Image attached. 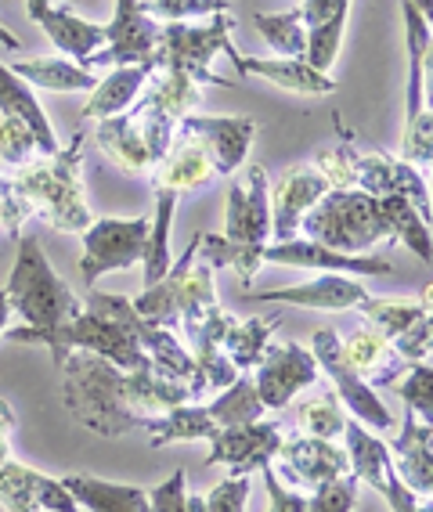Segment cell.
Returning <instances> with one entry per match:
<instances>
[{
  "label": "cell",
  "mask_w": 433,
  "mask_h": 512,
  "mask_svg": "<svg viewBox=\"0 0 433 512\" xmlns=\"http://www.w3.org/2000/svg\"><path fill=\"white\" fill-rule=\"evenodd\" d=\"M65 412L98 437H127L141 422L188 404V386L159 372H123L87 350H69L58 361Z\"/></svg>",
  "instance_id": "cell-1"
},
{
  "label": "cell",
  "mask_w": 433,
  "mask_h": 512,
  "mask_svg": "<svg viewBox=\"0 0 433 512\" xmlns=\"http://www.w3.org/2000/svg\"><path fill=\"white\" fill-rule=\"evenodd\" d=\"M138 325L141 314L134 311L130 296L91 289L83 300L80 318L65 321L55 332H29L26 325H19V329H4V336H8V343H40L51 350L55 365L69 350H87V354L112 361L123 372H156L152 357L141 347Z\"/></svg>",
  "instance_id": "cell-2"
},
{
  "label": "cell",
  "mask_w": 433,
  "mask_h": 512,
  "mask_svg": "<svg viewBox=\"0 0 433 512\" xmlns=\"http://www.w3.org/2000/svg\"><path fill=\"white\" fill-rule=\"evenodd\" d=\"M271 188L264 166H246V177L228 184V206H224V235L203 231L199 238V260L221 271L231 267L242 285L257 278L264 267L260 253L271 242Z\"/></svg>",
  "instance_id": "cell-3"
},
{
  "label": "cell",
  "mask_w": 433,
  "mask_h": 512,
  "mask_svg": "<svg viewBox=\"0 0 433 512\" xmlns=\"http://www.w3.org/2000/svg\"><path fill=\"white\" fill-rule=\"evenodd\" d=\"M11 184L26 202L29 217L65 235H83L91 228L94 210L83 188V134L62 145L55 156H37L22 170H11Z\"/></svg>",
  "instance_id": "cell-4"
},
{
  "label": "cell",
  "mask_w": 433,
  "mask_h": 512,
  "mask_svg": "<svg viewBox=\"0 0 433 512\" xmlns=\"http://www.w3.org/2000/svg\"><path fill=\"white\" fill-rule=\"evenodd\" d=\"M336 134H340V141L318 152V159H314L329 188H358V192L376 195V199L405 195L415 210L430 220V184L415 166L387 156V152H361L358 134L343 127V119H336Z\"/></svg>",
  "instance_id": "cell-5"
},
{
  "label": "cell",
  "mask_w": 433,
  "mask_h": 512,
  "mask_svg": "<svg viewBox=\"0 0 433 512\" xmlns=\"http://www.w3.org/2000/svg\"><path fill=\"white\" fill-rule=\"evenodd\" d=\"M300 235L336 253L365 256L379 242H394V224L387 217V202L376 195L358 188H329L300 220Z\"/></svg>",
  "instance_id": "cell-6"
},
{
  "label": "cell",
  "mask_w": 433,
  "mask_h": 512,
  "mask_svg": "<svg viewBox=\"0 0 433 512\" xmlns=\"http://www.w3.org/2000/svg\"><path fill=\"white\" fill-rule=\"evenodd\" d=\"M4 293H8L11 314H22L29 332H55L58 325L80 318L83 311V300L51 267L37 235H19V253Z\"/></svg>",
  "instance_id": "cell-7"
},
{
  "label": "cell",
  "mask_w": 433,
  "mask_h": 512,
  "mask_svg": "<svg viewBox=\"0 0 433 512\" xmlns=\"http://www.w3.org/2000/svg\"><path fill=\"white\" fill-rule=\"evenodd\" d=\"M231 15H213L203 26H192V22H163V37L156 47V69H174V73L188 76L199 87H235V80L213 73L210 62L217 55L231 58L239 55L235 44H231Z\"/></svg>",
  "instance_id": "cell-8"
},
{
  "label": "cell",
  "mask_w": 433,
  "mask_h": 512,
  "mask_svg": "<svg viewBox=\"0 0 433 512\" xmlns=\"http://www.w3.org/2000/svg\"><path fill=\"white\" fill-rule=\"evenodd\" d=\"M405 15V51H408V87H405V134L401 152L415 170H430L433 163V119L426 109V69H430V19L412 0H401Z\"/></svg>",
  "instance_id": "cell-9"
},
{
  "label": "cell",
  "mask_w": 433,
  "mask_h": 512,
  "mask_svg": "<svg viewBox=\"0 0 433 512\" xmlns=\"http://www.w3.org/2000/svg\"><path fill=\"white\" fill-rule=\"evenodd\" d=\"M318 361V372L329 375L332 394L336 401L347 408L351 419H358L365 430H390L394 426V415H390L387 401H379V394L365 383V375L347 361L343 354V336L336 329H318L311 336V347H307Z\"/></svg>",
  "instance_id": "cell-10"
},
{
  "label": "cell",
  "mask_w": 433,
  "mask_h": 512,
  "mask_svg": "<svg viewBox=\"0 0 433 512\" xmlns=\"http://www.w3.org/2000/svg\"><path fill=\"white\" fill-rule=\"evenodd\" d=\"M83 260L80 275L87 285L112 271H130L145 264L148 253V217H94L80 235Z\"/></svg>",
  "instance_id": "cell-11"
},
{
  "label": "cell",
  "mask_w": 433,
  "mask_h": 512,
  "mask_svg": "<svg viewBox=\"0 0 433 512\" xmlns=\"http://www.w3.org/2000/svg\"><path fill=\"white\" fill-rule=\"evenodd\" d=\"M343 451H347L354 480L372 487L390 505V512H430V498H423V505H419V494L405 487V480L394 473L387 444L372 430H365L358 419H347V426H343Z\"/></svg>",
  "instance_id": "cell-12"
},
{
  "label": "cell",
  "mask_w": 433,
  "mask_h": 512,
  "mask_svg": "<svg viewBox=\"0 0 433 512\" xmlns=\"http://www.w3.org/2000/svg\"><path fill=\"white\" fill-rule=\"evenodd\" d=\"M159 37H163V22L145 15L141 0H116V11L105 26V44L83 62V69L98 73V69H116V65H156Z\"/></svg>",
  "instance_id": "cell-13"
},
{
  "label": "cell",
  "mask_w": 433,
  "mask_h": 512,
  "mask_svg": "<svg viewBox=\"0 0 433 512\" xmlns=\"http://www.w3.org/2000/svg\"><path fill=\"white\" fill-rule=\"evenodd\" d=\"M318 375H322L318 361L307 347H300V343H268L257 368L249 372V379L257 386L264 412H282L300 390L318 383Z\"/></svg>",
  "instance_id": "cell-14"
},
{
  "label": "cell",
  "mask_w": 433,
  "mask_h": 512,
  "mask_svg": "<svg viewBox=\"0 0 433 512\" xmlns=\"http://www.w3.org/2000/svg\"><path fill=\"white\" fill-rule=\"evenodd\" d=\"M264 264L275 267H300V271H318V275H351V278H387L394 275V264L390 260H379V256H347L336 253L329 246H318L311 238L296 235L289 242H268L264 253H260Z\"/></svg>",
  "instance_id": "cell-15"
},
{
  "label": "cell",
  "mask_w": 433,
  "mask_h": 512,
  "mask_svg": "<svg viewBox=\"0 0 433 512\" xmlns=\"http://www.w3.org/2000/svg\"><path fill=\"white\" fill-rule=\"evenodd\" d=\"M177 134L192 138L195 145L203 148L213 174L231 177L246 163L253 134H257V123L249 116H195L192 112V116L177 119Z\"/></svg>",
  "instance_id": "cell-16"
},
{
  "label": "cell",
  "mask_w": 433,
  "mask_h": 512,
  "mask_svg": "<svg viewBox=\"0 0 433 512\" xmlns=\"http://www.w3.org/2000/svg\"><path fill=\"white\" fill-rule=\"evenodd\" d=\"M286 426L278 419H260L249 422V426H235V430H221L210 444V455H206V466H224L228 476H249L260 473V469L275 462L278 448H282V437H286Z\"/></svg>",
  "instance_id": "cell-17"
},
{
  "label": "cell",
  "mask_w": 433,
  "mask_h": 512,
  "mask_svg": "<svg viewBox=\"0 0 433 512\" xmlns=\"http://www.w3.org/2000/svg\"><path fill=\"white\" fill-rule=\"evenodd\" d=\"M275 458H278V473H275L278 480H289L293 487H304V491H314V487L351 473L347 451L336 440L311 437V433L282 437V448H278Z\"/></svg>",
  "instance_id": "cell-18"
},
{
  "label": "cell",
  "mask_w": 433,
  "mask_h": 512,
  "mask_svg": "<svg viewBox=\"0 0 433 512\" xmlns=\"http://www.w3.org/2000/svg\"><path fill=\"white\" fill-rule=\"evenodd\" d=\"M0 505L8 512H83L62 480L22 466L15 458L0 462Z\"/></svg>",
  "instance_id": "cell-19"
},
{
  "label": "cell",
  "mask_w": 433,
  "mask_h": 512,
  "mask_svg": "<svg viewBox=\"0 0 433 512\" xmlns=\"http://www.w3.org/2000/svg\"><path fill=\"white\" fill-rule=\"evenodd\" d=\"M329 192V181L314 163L289 166L286 174L278 177L275 195L271 199V242H289L300 235V220L311 213V206Z\"/></svg>",
  "instance_id": "cell-20"
},
{
  "label": "cell",
  "mask_w": 433,
  "mask_h": 512,
  "mask_svg": "<svg viewBox=\"0 0 433 512\" xmlns=\"http://www.w3.org/2000/svg\"><path fill=\"white\" fill-rule=\"evenodd\" d=\"M249 303H293L311 311H358L369 289L351 275H318L314 282L286 285V289H242Z\"/></svg>",
  "instance_id": "cell-21"
},
{
  "label": "cell",
  "mask_w": 433,
  "mask_h": 512,
  "mask_svg": "<svg viewBox=\"0 0 433 512\" xmlns=\"http://www.w3.org/2000/svg\"><path fill=\"white\" fill-rule=\"evenodd\" d=\"M22 4H26L29 19L47 33V40H51L62 55H73L76 65H83L105 44V26L80 19V15L69 8V0H22Z\"/></svg>",
  "instance_id": "cell-22"
},
{
  "label": "cell",
  "mask_w": 433,
  "mask_h": 512,
  "mask_svg": "<svg viewBox=\"0 0 433 512\" xmlns=\"http://www.w3.org/2000/svg\"><path fill=\"white\" fill-rule=\"evenodd\" d=\"M354 0H304L300 4V22L307 29V47L304 62L318 73H329L332 62L340 58L343 33H347V19H351Z\"/></svg>",
  "instance_id": "cell-23"
},
{
  "label": "cell",
  "mask_w": 433,
  "mask_h": 512,
  "mask_svg": "<svg viewBox=\"0 0 433 512\" xmlns=\"http://www.w3.org/2000/svg\"><path fill=\"white\" fill-rule=\"evenodd\" d=\"M239 76H257V80L271 83L278 91L289 94H304V98H325V94H336V80L329 73H318L304 58H242L231 55L228 58Z\"/></svg>",
  "instance_id": "cell-24"
},
{
  "label": "cell",
  "mask_w": 433,
  "mask_h": 512,
  "mask_svg": "<svg viewBox=\"0 0 433 512\" xmlns=\"http://www.w3.org/2000/svg\"><path fill=\"white\" fill-rule=\"evenodd\" d=\"M390 462H394V473L405 480V487H412L419 498H430L433 494V426L430 422H419L412 412L405 415V426L390 440Z\"/></svg>",
  "instance_id": "cell-25"
},
{
  "label": "cell",
  "mask_w": 433,
  "mask_h": 512,
  "mask_svg": "<svg viewBox=\"0 0 433 512\" xmlns=\"http://www.w3.org/2000/svg\"><path fill=\"white\" fill-rule=\"evenodd\" d=\"M94 141H98V148H102V156L109 159L116 170H123V174L148 177L152 170H156V159H152L148 145L141 141V130H138V123H134L130 112L98 119Z\"/></svg>",
  "instance_id": "cell-26"
},
{
  "label": "cell",
  "mask_w": 433,
  "mask_h": 512,
  "mask_svg": "<svg viewBox=\"0 0 433 512\" xmlns=\"http://www.w3.org/2000/svg\"><path fill=\"white\" fill-rule=\"evenodd\" d=\"M199 238H203V231H195L192 242H188V249L181 256H177L174 264H170V271H166L163 278H159L156 285H145V293L130 296V303H134V311L141 314L145 321H152V325H159V329H177V303H181V282H185L188 267L195 264V256H199Z\"/></svg>",
  "instance_id": "cell-27"
},
{
  "label": "cell",
  "mask_w": 433,
  "mask_h": 512,
  "mask_svg": "<svg viewBox=\"0 0 433 512\" xmlns=\"http://www.w3.org/2000/svg\"><path fill=\"white\" fill-rule=\"evenodd\" d=\"M152 73H156V65H152V62L116 65V69H109V73L98 80V87L87 94L80 116L91 119V123H98V119H109V116H120V112H127L130 105L141 98V91H145V83H148V76H152Z\"/></svg>",
  "instance_id": "cell-28"
},
{
  "label": "cell",
  "mask_w": 433,
  "mask_h": 512,
  "mask_svg": "<svg viewBox=\"0 0 433 512\" xmlns=\"http://www.w3.org/2000/svg\"><path fill=\"white\" fill-rule=\"evenodd\" d=\"M62 487L73 494L83 512H148V491L130 484H112L91 473L62 476Z\"/></svg>",
  "instance_id": "cell-29"
},
{
  "label": "cell",
  "mask_w": 433,
  "mask_h": 512,
  "mask_svg": "<svg viewBox=\"0 0 433 512\" xmlns=\"http://www.w3.org/2000/svg\"><path fill=\"white\" fill-rule=\"evenodd\" d=\"M0 112L11 119H22V123L33 130V138H37V145H40V156H55L58 148H62L55 127H51V119L40 109L33 87H29L26 80H19L4 62H0Z\"/></svg>",
  "instance_id": "cell-30"
},
{
  "label": "cell",
  "mask_w": 433,
  "mask_h": 512,
  "mask_svg": "<svg viewBox=\"0 0 433 512\" xmlns=\"http://www.w3.org/2000/svg\"><path fill=\"white\" fill-rule=\"evenodd\" d=\"M141 430L148 433V448H170V444H181V440H213L221 433V426H217V419L210 415L206 404L188 401L163 415L145 419Z\"/></svg>",
  "instance_id": "cell-31"
},
{
  "label": "cell",
  "mask_w": 433,
  "mask_h": 512,
  "mask_svg": "<svg viewBox=\"0 0 433 512\" xmlns=\"http://www.w3.org/2000/svg\"><path fill=\"white\" fill-rule=\"evenodd\" d=\"M8 69L19 80H26L29 87L51 94H91L98 87V80H102L98 73H87L83 65H76L73 58H22V62L8 65Z\"/></svg>",
  "instance_id": "cell-32"
},
{
  "label": "cell",
  "mask_w": 433,
  "mask_h": 512,
  "mask_svg": "<svg viewBox=\"0 0 433 512\" xmlns=\"http://www.w3.org/2000/svg\"><path fill=\"white\" fill-rule=\"evenodd\" d=\"M282 329V318L278 314H271V318H231L228 329H224V339H221V350L228 354V361L235 365V372L239 375H249L253 368H257V361L264 357V350H268L271 336Z\"/></svg>",
  "instance_id": "cell-33"
},
{
  "label": "cell",
  "mask_w": 433,
  "mask_h": 512,
  "mask_svg": "<svg viewBox=\"0 0 433 512\" xmlns=\"http://www.w3.org/2000/svg\"><path fill=\"white\" fill-rule=\"evenodd\" d=\"M138 105H148V109L163 112L170 119H185L199 105V83L174 73V69H156V73L148 76Z\"/></svg>",
  "instance_id": "cell-34"
},
{
  "label": "cell",
  "mask_w": 433,
  "mask_h": 512,
  "mask_svg": "<svg viewBox=\"0 0 433 512\" xmlns=\"http://www.w3.org/2000/svg\"><path fill=\"white\" fill-rule=\"evenodd\" d=\"M221 303H217V285H213V267L206 260L195 256V264L188 267L185 282H181V303H177V329L195 332L217 311Z\"/></svg>",
  "instance_id": "cell-35"
},
{
  "label": "cell",
  "mask_w": 433,
  "mask_h": 512,
  "mask_svg": "<svg viewBox=\"0 0 433 512\" xmlns=\"http://www.w3.org/2000/svg\"><path fill=\"white\" fill-rule=\"evenodd\" d=\"M430 311V289L423 293V300H390V296H365V303L358 307L361 321L372 325L379 336L394 339L397 332H405L419 314Z\"/></svg>",
  "instance_id": "cell-36"
},
{
  "label": "cell",
  "mask_w": 433,
  "mask_h": 512,
  "mask_svg": "<svg viewBox=\"0 0 433 512\" xmlns=\"http://www.w3.org/2000/svg\"><path fill=\"white\" fill-rule=\"evenodd\" d=\"M206 408H210V415L217 419L221 430H235V426H249V422L264 419V404H260L257 386H253L249 375H239L228 390L213 394V401Z\"/></svg>",
  "instance_id": "cell-37"
},
{
  "label": "cell",
  "mask_w": 433,
  "mask_h": 512,
  "mask_svg": "<svg viewBox=\"0 0 433 512\" xmlns=\"http://www.w3.org/2000/svg\"><path fill=\"white\" fill-rule=\"evenodd\" d=\"M387 202V217L394 224V242H405L426 267L433 260V238H430V220L415 210L405 195H383Z\"/></svg>",
  "instance_id": "cell-38"
},
{
  "label": "cell",
  "mask_w": 433,
  "mask_h": 512,
  "mask_svg": "<svg viewBox=\"0 0 433 512\" xmlns=\"http://www.w3.org/2000/svg\"><path fill=\"white\" fill-rule=\"evenodd\" d=\"M253 26H257L260 37L268 40L282 58H304L307 29H304V22H300V11L296 8L278 11V15L257 11V15H253Z\"/></svg>",
  "instance_id": "cell-39"
},
{
  "label": "cell",
  "mask_w": 433,
  "mask_h": 512,
  "mask_svg": "<svg viewBox=\"0 0 433 512\" xmlns=\"http://www.w3.org/2000/svg\"><path fill=\"white\" fill-rule=\"evenodd\" d=\"M343 354H347V361H351V365L358 368L365 379H369L372 372H379V368L390 365L394 350H390V339L387 336H379L372 325H365V321H361L358 329L343 339Z\"/></svg>",
  "instance_id": "cell-40"
},
{
  "label": "cell",
  "mask_w": 433,
  "mask_h": 512,
  "mask_svg": "<svg viewBox=\"0 0 433 512\" xmlns=\"http://www.w3.org/2000/svg\"><path fill=\"white\" fill-rule=\"evenodd\" d=\"M405 408L415 415L419 422H430L433 426V368L430 361H419V365H408L405 375H397L394 383H390Z\"/></svg>",
  "instance_id": "cell-41"
},
{
  "label": "cell",
  "mask_w": 433,
  "mask_h": 512,
  "mask_svg": "<svg viewBox=\"0 0 433 512\" xmlns=\"http://www.w3.org/2000/svg\"><path fill=\"white\" fill-rule=\"evenodd\" d=\"M347 408L336 401V394H325L318 401H304L296 408V422H300V430L311 433V437H322V440H340L343 437V426H347Z\"/></svg>",
  "instance_id": "cell-42"
},
{
  "label": "cell",
  "mask_w": 433,
  "mask_h": 512,
  "mask_svg": "<svg viewBox=\"0 0 433 512\" xmlns=\"http://www.w3.org/2000/svg\"><path fill=\"white\" fill-rule=\"evenodd\" d=\"M249 476H224L210 494L188 491V512H246Z\"/></svg>",
  "instance_id": "cell-43"
},
{
  "label": "cell",
  "mask_w": 433,
  "mask_h": 512,
  "mask_svg": "<svg viewBox=\"0 0 433 512\" xmlns=\"http://www.w3.org/2000/svg\"><path fill=\"white\" fill-rule=\"evenodd\" d=\"M141 11L156 22H195L231 11L228 0H141Z\"/></svg>",
  "instance_id": "cell-44"
},
{
  "label": "cell",
  "mask_w": 433,
  "mask_h": 512,
  "mask_svg": "<svg viewBox=\"0 0 433 512\" xmlns=\"http://www.w3.org/2000/svg\"><path fill=\"white\" fill-rule=\"evenodd\" d=\"M37 156H40V145L33 138V130L22 119H11V116L0 119V163L8 166V170H22V166H29Z\"/></svg>",
  "instance_id": "cell-45"
},
{
  "label": "cell",
  "mask_w": 433,
  "mask_h": 512,
  "mask_svg": "<svg viewBox=\"0 0 433 512\" xmlns=\"http://www.w3.org/2000/svg\"><path fill=\"white\" fill-rule=\"evenodd\" d=\"M354 505H358V480H354V473H347L340 480L314 487L307 494L304 512H354Z\"/></svg>",
  "instance_id": "cell-46"
},
{
  "label": "cell",
  "mask_w": 433,
  "mask_h": 512,
  "mask_svg": "<svg viewBox=\"0 0 433 512\" xmlns=\"http://www.w3.org/2000/svg\"><path fill=\"white\" fill-rule=\"evenodd\" d=\"M390 350H394L397 357H405L408 365L430 361V354H433V318H430V311L419 314L405 332H397V336L390 339Z\"/></svg>",
  "instance_id": "cell-47"
},
{
  "label": "cell",
  "mask_w": 433,
  "mask_h": 512,
  "mask_svg": "<svg viewBox=\"0 0 433 512\" xmlns=\"http://www.w3.org/2000/svg\"><path fill=\"white\" fill-rule=\"evenodd\" d=\"M148 491V512H188V476L185 469H174L170 480Z\"/></svg>",
  "instance_id": "cell-48"
},
{
  "label": "cell",
  "mask_w": 433,
  "mask_h": 512,
  "mask_svg": "<svg viewBox=\"0 0 433 512\" xmlns=\"http://www.w3.org/2000/svg\"><path fill=\"white\" fill-rule=\"evenodd\" d=\"M26 220H29L26 202H22L19 192H15L11 174H4V170H0V235L19 238L22 228H26Z\"/></svg>",
  "instance_id": "cell-49"
},
{
  "label": "cell",
  "mask_w": 433,
  "mask_h": 512,
  "mask_svg": "<svg viewBox=\"0 0 433 512\" xmlns=\"http://www.w3.org/2000/svg\"><path fill=\"white\" fill-rule=\"evenodd\" d=\"M260 476H264V491H268V512H304L307 494L286 487V480H278L271 462L260 469Z\"/></svg>",
  "instance_id": "cell-50"
},
{
  "label": "cell",
  "mask_w": 433,
  "mask_h": 512,
  "mask_svg": "<svg viewBox=\"0 0 433 512\" xmlns=\"http://www.w3.org/2000/svg\"><path fill=\"white\" fill-rule=\"evenodd\" d=\"M11 433H15V412H11V404L0 397V462L11 458Z\"/></svg>",
  "instance_id": "cell-51"
},
{
  "label": "cell",
  "mask_w": 433,
  "mask_h": 512,
  "mask_svg": "<svg viewBox=\"0 0 433 512\" xmlns=\"http://www.w3.org/2000/svg\"><path fill=\"white\" fill-rule=\"evenodd\" d=\"M11 303H8V293L0 289V336H4V329H11Z\"/></svg>",
  "instance_id": "cell-52"
},
{
  "label": "cell",
  "mask_w": 433,
  "mask_h": 512,
  "mask_svg": "<svg viewBox=\"0 0 433 512\" xmlns=\"http://www.w3.org/2000/svg\"><path fill=\"white\" fill-rule=\"evenodd\" d=\"M0 47H4V51H22V40L15 37V33H8V29L0 26Z\"/></svg>",
  "instance_id": "cell-53"
},
{
  "label": "cell",
  "mask_w": 433,
  "mask_h": 512,
  "mask_svg": "<svg viewBox=\"0 0 433 512\" xmlns=\"http://www.w3.org/2000/svg\"><path fill=\"white\" fill-rule=\"evenodd\" d=\"M412 4H415L419 11H423L426 19H433V0H412Z\"/></svg>",
  "instance_id": "cell-54"
}]
</instances>
